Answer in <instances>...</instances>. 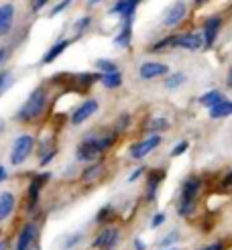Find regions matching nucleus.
I'll return each instance as SVG.
<instances>
[{
	"label": "nucleus",
	"mask_w": 232,
	"mask_h": 250,
	"mask_svg": "<svg viewBox=\"0 0 232 250\" xmlns=\"http://www.w3.org/2000/svg\"><path fill=\"white\" fill-rule=\"evenodd\" d=\"M71 2H73V0H61V2H59V4H57L53 10H51V17H57L59 12H63V10H65V8H67Z\"/></svg>",
	"instance_id": "36"
},
{
	"label": "nucleus",
	"mask_w": 232,
	"mask_h": 250,
	"mask_svg": "<svg viewBox=\"0 0 232 250\" xmlns=\"http://www.w3.org/2000/svg\"><path fill=\"white\" fill-rule=\"evenodd\" d=\"M132 41V21H122V31L116 35L114 45L118 47H128Z\"/></svg>",
	"instance_id": "20"
},
{
	"label": "nucleus",
	"mask_w": 232,
	"mask_h": 250,
	"mask_svg": "<svg viewBox=\"0 0 232 250\" xmlns=\"http://www.w3.org/2000/svg\"><path fill=\"white\" fill-rule=\"evenodd\" d=\"M47 2H49V0H35V2H33V12H39Z\"/></svg>",
	"instance_id": "42"
},
{
	"label": "nucleus",
	"mask_w": 232,
	"mask_h": 250,
	"mask_svg": "<svg viewBox=\"0 0 232 250\" xmlns=\"http://www.w3.org/2000/svg\"><path fill=\"white\" fill-rule=\"evenodd\" d=\"M159 145H161V134H149L147 139L134 143L130 146V151H128L130 153V159L132 161H143L145 157H149Z\"/></svg>",
	"instance_id": "8"
},
{
	"label": "nucleus",
	"mask_w": 232,
	"mask_h": 250,
	"mask_svg": "<svg viewBox=\"0 0 232 250\" xmlns=\"http://www.w3.org/2000/svg\"><path fill=\"white\" fill-rule=\"evenodd\" d=\"M145 171H147L145 167H137V169H134V171H132V173L128 175V183H134V181H137V179L141 177V175H143Z\"/></svg>",
	"instance_id": "39"
},
{
	"label": "nucleus",
	"mask_w": 232,
	"mask_h": 250,
	"mask_svg": "<svg viewBox=\"0 0 232 250\" xmlns=\"http://www.w3.org/2000/svg\"><path fill=\"white\" fill-rule=\"evenodd\" d=\"M122 238V232L118 226H104L100 228L92 240V248L94 250H116Z\"/></svg>",
	"instance_id": "5"
},
{
	"label": "nucleus",
	"mask_w": 232,
	"mask_h": 250,
	"mask_svg": "<svg viewBox=\"0 0 232 250\" xmlns=\"http://www.w3.org/2000/svg\"><path fill=\"white\" fill-rule=\"evenodd\" d=\"M188 148H190V143L188 141H181V143H177L175 146H173V151H171V157H181L183 153H188Z\"/></svg>",
	"instance_id": "32"
},
{
	"label": "nucleus",
	"mask_w": 232,
	"mask_h": 250,
	"mask_svg": "<svg viewBox=\"0 0 232 250\" xmlns=\"http://www.w3.org/2000/svg\"><path fill=\"white\" fill-rule=\"evenodd\" d=\"M128 122H130V114H120V118H118V122H116V126H114V132L116 134H120L122 130H127V126H128Z\"/></svg>",
	"instance_id": "31"
},
{
	"label": "nucleus",
	"mask_w": 232,
	"mask_h": 250,
	"mask_svg": "<svg viewBox=\"0 0 232 250\" xmlns=\"http://www.w3.org/2000/svg\"><path fill=\"white\" fill-rule=\"evenodd\" d=\"M228 87H232V67H230V73H228V80H226Z\"/></svg>",
	"instance_id": "46"
},
{
	"label": "nucleus",
	"mask_w": 232,
	"mask_h": 250,
	"mask_svg": "<svg viewBox=\"0 0 232 250\" xmlns=\"http://www.w3.org/2000/svg\"><path fill=\"white\" fill-rule=\"evenodd\" d=\"M55 155H57V148H53V151H51V153H47L45 157H41V161H39V165H41V167H47V165H49V163H51V161L55 159Z\"/></svg>",
	"instance_id": "38"
},
{
	"label": "nucleus",
	"mask_w": 232,
	"mask_h": 250,
	"mask_svg": "<svg viewBox=\"0 0 232 250\" xmlns=\"http://www.w3.org/2000/svg\"><path fill=\"white\" fill-rule=\"evenodd\" d=\"M6 179H8V171H6V167H4V165H0V183L6 181Z\"/></svg>",
	"instance_id": "44"
},
{
	"label": "nucleus",
	"mask_w": 232,
	"mask_h": 250,
	"mask_svg": "<svg viewBox=\"0 0 232 250\" xmlns=\"http://www.w3.org/2000/svg\"><path fill=\"white\" fill-rule=\"evenodd\" d=\"M222 187H226V189H232V169L226 173V177L222 179Z\"/></svg>",
	"instance_id": "41"
},
{
	"label": "nucleus",
	"mask_w": 232,
	"mask_h": 250,
	"mask_svg": "<svg viewBox=\"0 0 232 250\" xmlns=\"http://www.w3.org/2000/svg\"><path fill=\"white\" fill-rule=\"evenodd\" d=\"M12 24H15V4L4 2L0 6V39L10 33Z\"/></svg>",
	"instance_id": "15"
},
{
	"label": "nucleus",
	"mask_w": 232,
	"mask_h": 250,
	"mask_svg": "<svg viewBox=\"0 0 232 250\" xmlns=\"http://www.w3.org/2000/svg\"><path fill=\"white\" fill-rule=\"evenodd\" d=\"M202 179L198 175H191L186 181L181 183V191H179V202H177V216L179 218H191L198 208V197L202 191Z\"/></svg>",
	"instance_id": "1"
},
{
	"label": "nucleus",
	"mask_w": 232,
	"mask_h": 250,
	"mask_svg": "<svg viewBox=\"0 0 232 250\" xmlns=\"http://www.w3.org/2000/svg\"><path fill=\"white\" fill-rule=\"evenodd\" d=\"M69 43H71V41H67V39H61V41H57V43H55V45H53V47L49 49V51L43 55V63H45V65L53 63V61H55V59H57V57H59V55L63 53L65 49L69 47Z\"/></svg>",
	"instance_id": "19"
},
{
	"label": "nucleus",
	"mask_w": 232,
	"mask_h": 250,
	"mask_svg": "<svg viewBox=\"0 0 232 250\" xmlns=\"http://www.w3.org/2000/svg\"><path fill=\"white\" fill-rule=\"evenodd\" d=\"M90 22H92V19L90 17H84V19H80L78 22H76V35H80L82 31H85L90 27Z\"/></svg>",
	"instance_id": "35"
},
{
	"label": "nucleus",
	"mask_w": 232,
	"mask_h": 250,
	"mask_svg": "<svg viewBox=\"0 0 232 250\" xmlns=\"http://www.w3.org/2000/svg\"><path fill=\"white\" fill-rule=\"evenodd\" d=\"M181 240V234H179V230H171L169 234H165L161 240H159V248L161 250H169L173 244H177Z\"/></svg>",
	"instance_id": "27"
},
{
	"label": "nucleus",
	"mask_w": 232,
	"mask_h": 250,
	"mask_svg": "<svg viewBox=\"0 0 232 250\" xmlns=\"http://www.w3.org/2000/svg\"><path fill=\"white\" fill-rule=\"evenodd\" d=\"M171 45H173V35L167 37V39L157 41V43L153 45V51H161V49H167V47H171Z\"/></svg>",
	"instance_id": "34"
},
{
	"label": "nucleus",
	"mask_w": 232,
	"mask_h": 250,
	"mask_svg": "<svg viewBox=\"0 0 232 250\" xmlns=\"http://www.w3.org/2000/svg\"><path fill=\"white\" fill-rule=\"evenodd\" d=\"M39 240V226L37 222H24L15 240V250H33Z\"/></svg>",
	"instance_id": "6"
},
{
	"label": "nucleus",
	"mask_w": 232,
	"mask_h": 250,
	"mask_svg": "<svg viewBox=\"0 0 232 250\" xmlns=\"http://www.w3.org/2000/svg\"><path fill=\"white\" fill-rule=\"evenodd\" d=\"M82 238H84V234H82V232H76V234L67 236L65 242H63V250H76V246L82 242Z\"/></svg>",
	"instance_id": "29"
},
{
	"label": "nucleus",
	"mask_w": 232,
	"mask_h": 250,
	"mask_svg": "<svg viewBox=\"0 0 232 250\" xmlns=\"http://www.w3.org/2000/svg\"><path fill=\"white\" fill-rule=\"evenodd\" d=\"M167 177L165 169H149L147 173V189H145V199L149 204H153L157 199V191H159V185H161Z\"/></svg>",
	"instance_id": "11"
},
{
	"label": "nucleus",
	"mask_w": 232,
	"mask_h": 250,
	"mask_svg": "<svg viewBox=\"0 0 232 250\" xmlns=\"http://www.w3.org/2000/svg\"><path fill=\"white\" fill-rule=\"evenodd\" d=\"M181 83H186V73H181V71L169 73V76L165 78V82H163V85L167 87V90H177Z\"/></svg>",
	"instance_id": "26"
},
{
	"label": "nucleus",
	"mask_w": 232,
	"mask_h": 250,
	"mask_svg": "<svg viewBox=\"0 0 232 250\" xmlns=\"http://www.w3.org/2000/svg\"><path fill=\"white\" fill-rule=\"evenodd\" d=\"M143 128H145L147 134H159V132H163V130L169 128V120L163 118V116H153V118H149L145 122Z\"/></svg>",
	"instance_id": "17"
},
{
	"label": "nucleus",
	"mask_w": 232,
	"mask_h": 250,
	"mask_svg": "<svg viewBox=\"0 0 232 250\" xmlns=\"http://www.w3.org/2000/svg\"><path fill=\"white\" fill-rule=\"evenodd\" d=\"M47 102H49V96L45 92V87H35V90L29 94V98L24 100V104L19 108V112L15 114V120L22 122V124L35 122L45 112Z\"/></svg>",
	"instance_id": "2"
},
{
	"label": "nucleus",
	"mask_w": 232,
	"mask_h": 250,
	"mask_svg": "<svg viewBox=\"0 0 232 250\" xmlns=\"http://www.w3.org/2000/svg\"><path fill=\"white\" fill-rule=\"evenodd\" d=\"M96 69L100 71V76H106V73H116L118 65L114 63V61H110V59H98L96 61Z\"/></svg>",
	"instance_id": "28"
},
{
	"label": "nucleus",
	"mask_w": 232,
	"mask_h": 250,
	"mask_svg": "<svg viewBox=\"0 0 232 250\" xmlns=\"http://www.w3.org/2000/svg\"><path fill=\"white\" fill-rule=\"evenodd\" d=\"M165 222H167V214H165V211H157V214L151 218V230L161 228Z\"/></svg>",
	"instance_id": "30"
},
{
	"label": "nucleus",
	"mask_w": 232,
	"mask_h": 250,
	"mask_svg": "<svg viewBox=\"0 0 232 250\" xmlns=\"http://www.w3.org/2000/svg\"><path fill=\"white\" fill-rule=\"evenodd\" d=\"M114 218H116V209L112 208V206H104V208H100V211L96 214V224L98 226H110V224L114 222Z\"/></svg>",
	"instance_id": "22"
},
{
	"label": "nucleus",
	"mask_w": 232,
	"mask_h": 250,
	"mask_svg": "<svg viewBox=\"0 0 232 250\" xmlns=\"http://www.w3.org/2000/svg\"><path fill=\"white\" fill-rule=\"evenodd\" d=\"M177 49H188V51H198L204 47V37L200 33H186V35H173V45Z\"/></svg>",
	"instance_id": "12"
},
{
	"label": "nucleus",
	"mask_w": 232,
	"mask_h": 250,
	"mask_svg": "<svg viewBox=\"0 0 232 250\" xmlns=\"http://www.w3.org/2000/svg\"><path fill=\"white\" fill-rule=\"evenodd\" d=\"M206 2V0H195V4H204Z\"/></svg>",
	"instance_id": "49"
},
{
	"label": "nucleus",
	"mask_w": 232,
	"mask_h": 250,
	"mask_svg": "<svg viewBox=\"0 0 232 250\" xmlns=\"http://www.w3.org/2000/svg\"><path fill=\"white\" fill-rule=\"evenodd\" d=\"M51 179V173H37L35 177L31 179L29 183V189H27V209L29 211H35L37 206H39V197H41V189L43 185Z\"/></svg>",
	"instance_id": "7"
},
{
	"label": "nucleus",
	"mask_w": 232,
	"mask_h": 250,
	"mask_svg": "<svg viewBox=\"0 0 232 250\" xmlns=\"http://www.w3.org/2000/svg\"><path fill=\"white\" fill-rule=\"evenodd\" d=\"M17 209V195L12 191H0V224H4Z\"/></svg>",
	"instance_id": "14"
},
{
	"label": "nucleus",
	"mask_w": 232,
	"mask_h": 250,
	"mask_svg": "<svg viewBox=\"0 0 232 250\" xmlns=\"http://www.w3.org/2000/svg\"><path fill=\"white\" fill-rule=\"evenodd\" d=\"M220 27H222V19H220V17H212V19H208V21H206V24H204V33H202V37H204V45H206V47H212V45H214Z\"/></svg>",
	"instance_id": "16"
},
{
	"label": "nucleus",
	"mask_w": 232,
	"mask_h": 250,
	"mask_svg": "<svg viewBox=\"0 0 232 250\" xmlns=\"http://www.w3.org/2000/svg\"><path fill=\"white\" fill-rule=\"evenodd\" d=\"M35 146H37V141L33 134H19L10 148V165H15V167L22 165L33 155Z\"/></svg>",
	"instance_id": "3"
},
{
	"label": "nucleus",
	"mask_w": 232,
	"mask_h": 250,
	"mask_svg": "<svg viewBox=\"0 0 232 250\" xmlns=\"http://www.w3.org/2000/svg\"><path fill=\"white\" fill-rule=\"evenodd\" d=\"M132 246H134V250H147V244L141 238H134L132 240Z\"/></svg>",
	"instance_id": "43"
},
{
	"label": "nucleus",
	"mask_w": 232,
	"mask_h": 250,
	"mask_svg": "<svg viewBox=\"0 0 232 250\" xmlns=\"http://www.w3.org/2000/svg\"><path fill=\"white\" fill-rule=\"evenodd\" d=\"M127 6H128V0H118V2L110 8V15H125Z\"/></svg>",
	"instance_id": "33"
},
{
	"label": "nucleus",
	"mask_w": 232,
	"mask_h": 250,
	"mask_svg": "<svg viewBox=\"0 0 232 250\" xmlns=\"http://www.w3.org/2000/svg\"><path fill=\"white\" fill-rule=\"evenodd\" d=\"M98 2H102V0H88V6H96Z\"/></svg>",
	"instance_id": "47"
},
{
	"label": "nucleus",
	"mask_w": 232,
	"mask_h": 250,
	"mask_svg": "<svg viewBox=\"0 0 232 250\" xmlns=\"http://www.w3.org/2000/svg\"><path fill=\"white\" fill-rule=\"evenodd\" d=\"M186 17H188V4L183 2V0H175V2L165 10L163 24L169 29H173V27H177V24H181L183 21H186Z\"/></svg>",
	"instance_id": "10"
},
{
	"label": "nucleus",
	"mask_w": 232,
	"mask_h": 250,
	"mask_svg": "<svg viewBox=\"0 0 232 250\" xmlns=\"http://www.w3.org/2000/svg\"><path fill=\"white\" fill-rule=\"evenodd\" d=\"M139 76L141 80H157V78H167L169 76V67L165 63H159V61H145L139 67Z\"/></svg>",
	"instance_id": "13"
},
{
	"label": "nucleus",
	"mask_w": 232,
	"mask_h": 250,
	"mask_svg": "<svg viewBox=\"0 0 232 250\" xmlns=\"http://www.w3.org/2000/svg\"><path fill=\"white\" fill-rule=\"evenodd\" d=\"M2 132H4V120L0 118V134H2Z\"/></svg>",
	"instance_id": "48"
},
{
	"label": "nucleus",
	"mask_w": 232,
	"mask_h": 250,
	"mask_svg": "<svg viewBox=\"0 0 232 250\" xmlns=\"http://www.w3.org/2000/svg\"><path fill=\"white\" fill-rule=\"evenodd\" d=\"M0 250H10V240H8V238L0 240Z\"/></svg>",
	"instance_id": "45"
},
{
	"label": "nucleus",
	"mask_w": 232,
	"mask_h": 250,
	"mask_svg": "<svg viewBox=\"0 0 232 250\" xmlns=\"http://www.w3.org/2000/svg\"><path fill=\"white\" fill-rule=\"evenodd\" d=\"M12 83H15V76H12V71L10 69H0V98L10 90Z\"/></svg>",
	"instance_id": "25"
},
{
	"label": "nucleus",
	"mask_w": 232,
	"mask_h": 250,
	"mask_svg": "<svg viewBox=\"0 0 232 250\" xmlns=\"http://www.w3.org/2000/svg\"><path fill=\"white\" fill-rule=\"evenodd\" d=\"M8 57H10V49H8V47H0V67L6 63Z\"/></svg>",
	"instance_id": "40"
},
{
	"label": "nucleus",
	"mask_w": 232,
	"mask_h": 250,
	"mask_svg": "<svg viewBox=\"0 0 232 250\" xmlns=\"http://www.w3.org/2000/svg\"><path fill=\"white\" fill-rule=\"evenodd\" d=\"M175 250H177V248H175Z\"/></svg>",
	"instance_id": "50"
},
{
	"label": "nucleus",
	"mask_w": 232,
	"mask_h": 250,
	"mask_svg": "<svg viewBox=\"0 0 232 250\" xmlns=\"http://www.w3.org/2000/svg\"><path fill=\"white\" fill-rule=\"evenodd\" d=\"M102 173H104V165L102 163H92L90 167H85L82 171V181L84 183H94L102 177Z\"/></svg>",
	"instance_id": "21"
},
{
	"label": "nucleus",
	"mask_w": 232,
	"mask_h": 250,
	"mask_svg": "<svg viewBox=\"0 0 232 250\" xmlns=\"http://www.w3.org/2000/svg\"><path fill=\"white\" fill-rule=\"evenodd\" d=\"M224 100V96H222V92H218V90H210V92H206L202 98H200V104L204 106V108H214L216 104H220Z\"/></svg>",
	"instance_id": "23"
},
{
	"label": "nucleus",
	"mask_w": 232,
	"mask_h": 250,
	"mask_svg": "<svg viewBox=\"0 0 232 250\" xmlns=\"http://www.w3.org/2000/svg\"><path fill=\"white\" fill-rule=\"evenodd\" d=\"M200 250H226V242L214 240L212 244H208V246H204V248H200Z\"/></svg>",
	"instance_id": "37"
},
{
	"label": "nucleus",
	"mask_w": 232,
	"mask_h": 250,
	"mask_svg": "<svg viewBox=\"0 0 232 250\" xmlns=\"http://www.w3.org/2000/svg\"><path fill=\"white\" fill-rule=\"evenodd\" d=\"M232 116V100H222L220 104H216L214 108H210V118L212 120H222Z\"/></svg>",
	"instance_id": "18"
},
{
	"label": "nucleus",
	"mask_w": 232,
	"mask_h": 250,
	"mask_svg": "<svg viewBox=\"0 0 232 250\" xmlns=\"http://www.w3.org/2000/svg\"><path fill=\"white\" fill-rule=\"evenodd\" d=\"M100 83L106 87V90H116V87L122 85V73H106V76H100Z\"/></svg>",
	"instance_id": "24"
},
{
	"label": "nucleus",
	"mask_w": 232,
	"mask_h": 250,
	"mask_svg": "<svg viewBox=\"0 0 232 250\" xmlns=\"http://www.w3.org/2000/svg\"><path fill=\"white\" fill-rule=\"evenodd\" d=\"M104 157V153L100 151V146L96 143V134L94 132H88L80 141V145L76 146V159L80 163H98Z\"/></svg>",
	"instance_id": "4"
},
{
	"label": "nucleus",
	"mask_w": 232,
	"mask_h": 250,
	"mask_svg": "<svg viewBox=\"0 0 232 250\" xmlns=\"http://www.w3.org/2000/svg\"><path fill=\"white\" fill-rule=\"evenodd\" d=\"M98 108H100V104H98V100H94V98L84 100V102L71 112L69 122L73 124V126H80V124H84L85 120H90V118L96 114Z\"/></svg>",
	"instance_id": "9"
}]
</instances>
